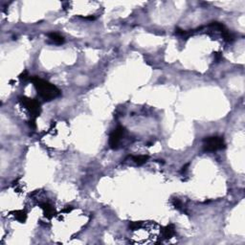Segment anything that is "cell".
<instances>
[{
  "instance_id": "1",
  "label": "cell",
  "mask_w": 245,
  "mask_h": 245,
  "mask_svg": "<svg viewBox=\"0 0 245 245\" xmlns=\"http://www.w3.org/2000/svg\"><path fill=\"white\" fill-rule=\"evenodd\" d=\"M30 81L34 83V85L37 91V94H39L44 101H47V102L52 101L61 95V91L54 84L44 81V80H41L39 77L33 76L30 78Z\"/></svg>"
},
{
  "instance_id": "2",
  "label": "cell",
  "mask_w": 245,
  "mask_h": 245,
  "mask_svg": "<svg viewBox=\"0 0 245 245\" xmlns=\"http://www.w3.org/2000/svg\"><path fill=\"white\" fill-rule=\"evenodd\" d=\"M19 102L30 112L31 118L35 119L36 117H39L40 115L41 107L39 101H36L35 99H30L25 96H21L19 97Z\"/></svg>"
},
{
  "instance_id": "3",
  "label": "cell",
  "mask_w": 245,
  "mask_h": 245,
  "mask_svg": "<svg viewBox=\"0 0 245 245\" xmlns=\"http://www.w3.org/2000/svg\"><path fill=\"white\" fill-rule=\"evenodd\" d=\"M225 147V143L222 137L218 136H213L205 138L203 141V149L204 152H216V150L222 149Z\"/></svg>"
},
{
  "instance_id": "4",
  "label": "cell",
  "mask_w": 245,
  "mask_h": 245,
  "mask_svg": "<svg viewBox=\"0 0 245 245\" xmlns=\"http://www.w3.org/2000/svg\"><path fill=\"white\" fill-rule=\"evenodd\" d=\"M125 133V129L124 126H118L116 129H114L111 132L109 136V146L112 149L118 148L122 137H124Z\"/></svg>"
},
{
  "instance_id": "5",
  "label": "cell",
  "mask_w": 245,
  "mask_h": 245,
  "mask_svg": "<svg viewBox=\"0 0 245 245\" xmlns=\"http://www.w3.org/2000/svg\"><path fill=\"white\" fill-rule=\"evenodd\" d=\"M175 235V227L173 224H169L162 230V236L164 238H172Z\"/></svg>"
},
{
  "instance_id": "6",
  "label": "cell",
  "mask_w": 245,
  "mask_h": 245,
  "mask_svg": "<svg viewBox=\"0 0 245 245\" xmlns=\"http://www.w3.org/2000/svg\"><path fill=\"white\" fill-rule=\"evenodd\" d=\"M41 208L44 212V215L47 218H52L54 216L55 214V210H54V207L52 205H50L49 203H42L41 205Z\"/></svg>"
},
{
  "instance_id": "7",
  "label": "cell",
  "mask_w": 245,
  "mask_h": 245,
  "mask_svg": "<svg viewBox=\"0 0 245 245\" xmlns=\"http://www.w3.org/2000/svg\"><path fill=\"white\" fill-rule=\"evenodd\" d=\"M221 35H222V36H223V39L227 41V42H233L234 40H235V36H234V35L232 34V33H230V31L227 29V28H225L223 31H221Z\"/></svg>"
},
{
  "instance_id": "8",
  "label": "cell",
  "mask_w": 245,
  "mask_h": 245,
  "mask_svg": "<svg viewBox=\"0 0 245 245\" xmlns=\"http://www.w3.org/2000/svg\"><path fill=\"white\" fill-rule=\"evenodd\" d=\"M49 37L56 44H62L64 42V39L63 36H61V35L56 34V33H51L49 34Z\"/></svg>"
},
{
  "instance_id": "9",
  "label": "cell",
  "mask_w": 245,
  "mask_h": 245,
  "mask_svg": "<svg viewBox=\"0 0 245 245\" xmlns=\"http://www.w3.org/2000/svg\"><path fill=\"white\" fill-rule=\"evenodd\" d=\"M148 156L147 155H138V156H133L132 159L133 161L138 165V166H141V165H144L147 160H148Z\"/></svg>"
},
{
  "instance_id": "10",
  "label": "cell",
  "mask_w": 245,
  "mask_h": 245,
  "mask_svg": "<svg viewBox=\"0 0 245 245\" xmlns=\"http://www.w3.org/2000/svg\"><path fill=\"white\" fill-rule=\"evenodd\" d=\"M14 217L17 221L19 222H25L27 219V215L23 211H16L14 213Z\"/></svg>"
},
{
  "instance_id": "11",
  "label": "cell",
  "mask_w": 245,
  "mask_h": 245,
  "mask_svg": "<svg viewBox=\"0 0 245 245\" xmlns=\"http://www.w3.org/2000/svg\"><path fill=\"white\" fill-rule=\"evenodd\" d=\"M141 226H142L141 222H130L129 223V228H130V230H132V231L140 229Z\"/></svg>"
},
{
  "instance_id": "12",
  "label": "cell",
  "mask_w": 245,
  "mask_h": 245,
  "mask_svg": "<svg viewBox=\"0 0 245 245\" xmlns=\"http://www.w3.org/2000/svg\"><path fill=\"white\" fill-rule=\"evenodd\" d=\"M173 207H174L175 209H177V210H182V202H181L179 199H177V198L173 199Z\"/></svg>"
},
{
  "instance_id": "13",
  "label": "cell",
  "mask_w": 245,
  "mask_h": 245,
  "mask_svg": "<svg viewBox=\"0 0 245 245\" xmlns=\"http://www.w3.org/2000/svg\"><path fill=\"white\" fill-rule=\"evenodd\" d=\"M215 59H216V61L218 62V61H220L221 60H222V54L221 53H219V52H217V53H215Z\"/></svg>"
},
{
  "instance_id": "14",
  "label": "cell",
  "mask_w": 245,
  "mask_h": 245,
  "mask_svg": "<svg viewBox=\"0 0 245 245\" xmlns=\"http://www.w3.org/2000/svg\"><path fill=\"white\" fill-rule=\"evenodd\" d=\"M29 125L31 128H35L36 127V124H35V119L31 118V120L29 121Z\"/></svg>"
},
{
  "instance_id": "15",
  "label": "cell",
  "mask_w": 245,
  "mask_h": 245,
  "mask_svg": "<svg viewBox=\"0 0 245 245\" xmlns=\"http://www.w3.org/2000/svg\"><path fill=\"white\" fill-rule=\"evenodd\" d=\"M27 72H24V73H22L21 75H20V76H19V78L20 79H23V80H26L27 79Z\"/></svg>"
},
{
  "instance_id": "16",
  "label": "cell",
  "mask_w": 245,
  "mask_h": 245,
  "mask_svg": "<svg viewBox=\"0 0 245 245\" xmlns=\"http://www.w3.org/2000/svg\"><path fill=\"white\" fill-rule=\"evenodd\" d=\"M188 167H189V164H186V165L182 168V169H181V173H182L187 171V168H188Z\"/></svg>"
}]
</instances>
